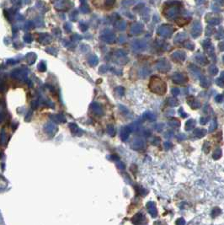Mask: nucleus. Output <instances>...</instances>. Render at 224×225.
<instances>
[{
  "label": "nucleus",
  "mask_w": 224,
  "mask_h": 225,
  "mask_svg": "<svg viewBox=\"0 0 224 225\" xmlns=\"http://www.w3.org/2000/svg\"><path fill=\"white\" fill-rule=\"evenodd\" d=\"M146 221H147L146 217L144 216L143 213H137V214L132 217V223L135 225H141V224H143Z\"/></svg>",
  "instance_id": "obj_1"
},
{
  "label": "nucleus",
  "mask_w": 224,
  "mask_h": 225,
  "mask_svg": "<svg viewBox=\"0 0 224 225\" xmlns=\"http://www.w3.org/2000/svg\"><path fill=\"white\" fill-rule=\"evenodd\" d=\"M147 208L148 210V213L153 217H156L157 216V210L156 208L155 203L153 201H148L147 204Z\"/></svg>",
  "instance_id": "obj_2"
},
{
  "label": "nucleus",
  "mask_w": 224,
  "mask_h": 225,
  "mask_svg": "<svg viewBox=\"0 0 224 225\" xmlns=\"http://www.w3.org/2000/svg\"><path fill=\"white\" fill-rule=\"evenodd\" d=\"M145 146V142L143 139L141 138H137L132 142L131 143V148L136 150H139V149H143Z\"/></svg>",
  "instance_id": "obj_3"
},
{
  "label": "nucleus",
  "mask_w": 224,
  "mask_h": 225,
  "mask_svg": "<svg viewBox=\"0 0 224 225\" xmlns=\"http://www.w3.org/2000/svg\"><path fill=\"white\" fill-rule=\"evenodd\" d=\"M206 132L204 129H196L194 132V134L196 135L197 137H199V138H201L202 137H204L205 135H206Z\"/></svg>",
  "instance_id": "obj_4"
},
{
  "label": "nucleus",
  "mask_w": 224,
  "mask_h": 225,
  "mask_svg": "<svg viewBox=\"0 0 224 225\" xmlns=\"http://www.w3.org/2000/svg\"><path fill=\"white\" fill-rule=\"evenodd\" d=\"M129 137V132L126 129H122L121 132V138L122 141H126L127 138Z\"/></svg>",
  "instance_id": "obj_5"
},
{
  "label": "nucleus",
  "mask_w": 224,
  "mask_h": 225,
  "mask_svg": "<svg viewBox=\"0 0 224 225\" xmlns=\"http://www.w3.org/2000/svg\"><path fill=\"white\" fill-rule=\"evenodd\" d=\"M221 213H222V211H221V209L219 208V207H214V208L212 209V213H211V215H212V217L215 218V217H216L217 216L220 215Z\"/></svg>",
  "instance_id": "obj_6"
},
{
  "label": "nucleus",
  "mask_w": 224,
  "mask_h": 225,
  "mask_svg": "<svg viewBox=\"0 0 224 225\" xmlns=\"http://www.w3.org/2000/svg\"><path fill=\"white\" fill-rule=\"evenodd\" d=\"M222 150H221L220 149H217L214 151V153L212 154V158L214 159H219L221 157H222Z\"/></svg>",
  "instance_id": "obj_7"
},
{
  "label": "nucleus",
  "mask_w": 224,
  "mask_h": 225,
  "mask_svg": "<svg viewBox=\"0 0 224 225\" xmlns=\"http://www.w3.org/2000/svg\"><path fill=\"white\" fill-rule=\"evenodd\" d=\"M56 131H57V127L52 125H48L46 127V132L48 133H54Z\"/></svg>",
  "instance_id": "obj_8"
},
{
  "label": "nucleus",
  "mask_w": 224,
  "mask_h": 225,
  "mask_svg": "<svg viewBox=\"0 0 224 225\" xmlns=\"http://www.w3.org/2000/svg\"><path fill=\"white\" fill-rule=\"evenodd\" d=\"M137 193L140 194L141 196H145V195H147V191H146L144 188H142V187H141V186L137 187Z\"/></svg>",
  "instance_id": "obj_9"
},
{
  "label": "nucleus",
  "mask_w": 224,
  "mask_h": 225,
  "mask_svg": "<svg viewBox=\"0 0 224 225\" xmlns=\"http://www.w3.org/2000/svg\"><path fill=\"white\" fill-rule=\"evenodd\" d=\"M210 149H211V145L209 144V143H208V142L204 143V144H203V151H204L205 153H208L209 151H210Z\"/></svg>",
  "instance_id": "obj_10"
},
{
  "label": "nucleus",
  "mask_w": 224,
  "mask_h": 225,
  "mask_svg": "<svg viewBox=\"0 0 224 225\" xmlns=\"http://www.w3.org/2000/svg\"><path fill=\"white\" fill-rule=\"evenodd\" d=\"M194 126H195V124H194V121H188L187 122V124H186V126H185V129L186 130H191L193 127H194Z\"/></svg>",
  "instance_id": "obj_11"
},
{
  "label": "nucleus",
  "mask_w": 224,
  "mask_h": 225,
  "mask_svg": "<svg viewBox=\"0 0 224 225\" xmlns=\"http://www.w3.org/2000/svg\"><path fill=\"white\" fill-rule=\"evenodd\" d=\"M175 223L176 225H185V220L183 217H180L176 220Z\"/></svg>",
  "instance_id": "obj_12"
},
{
  "label": "nucleus",
  "mask_w": 224,
  "mask_h": 225,
  "mask_svg": "<svg viewBox=\"0 0 224 225\" xmlns=\"http://www.w3.org/2000/svg\"><path fill=\"white\" fill-rule=\"evenodd\" d=\"M116 166L118 167V169H121V170H124L126 168L125 165H124V163H122V162H118V163L116 164Z\"/></svg>",
  "instance_id": "obj_13"
},
{
  "label": "nucleus",
  "mask_w": 224,
  "mask_h": 225,
  "mask_svg": "<svg viewBox=\"0 0 224 225\" xmlns=\"http://www.w3.org/2000/svg\"><path fill=\"white\" fill-rule=\"evenodd\" d=\"M164 147L166 150H169V149H170L172 148V143H169V142H165L164 143Z\"/></svg>",
  "instance_id": "obj_14"
},
{
  "label": "nucleus",
  "mask_w": 224,
  "mask_h": 225,
  "mask_svg": "<svg viewBox=\"0 0 224 225\" xmlns=\"http://www.w3.org/2000/svg\"><path fill=\"white\" fill-rule=\"evenodd\" d=\"M108 133H109V134L110 135L111 137H113L114 135H115V131H114L113 127L110 126V127H108Z\"/></svg>",
  "instance_id": "obj_15"
},
{
  "label": "nucleus",
  "mask_w": 224,
  "mask_h": 225,
  "mask_svg": "<svg viewBox=\"0 0 224 225\" xmlns=\"http://www.w3.org/2000/svg\"><path fill=\"white\" fill-rule=\"evenodd\" d=\"M160 142H161L160 138H158V137H155V138H154V140L153 141V143L154 145H158L160 143Z\"/></svg>",
  "instance_id": "obj_16"
},
{
  "label": "nucleus",
  "mask_w": 224,
  "mask_h": 225,
  "mask_svg": "<svg viewBox=\"0 0 224 225\" xmlns=\"http://www.w3.org/2000/svg\"><path fill=\"white\" fill-rule=\"evenodd\" d=\"M177 138H178V140H184L185 138V136L184 134H180V135H179L177 137Z\"/></svg>",
  "instance_id": "obj_17"
},
{
  "label": "nucleus",
  "mask_w": 224,
  "mask_h": 225,
  "mask_svg": "<svg viewBox=\"0 0 224 225\" xmlns=\"http://www.w3.org/2000/svg\"><path fill=\"white\" fill-rule=\"evenodd\" d=\"M216 123H213V124L210 127V131L212 132V131H213V130H215L216 129Z\"/></svg>",
  "instance_id": "obj_18"
},
{
  "label": "nucleus",
  "mask_w": 224,
  "mask_h": 225,
  "mask_svg": "<svg viewBox=\"0 0 224 225\" xmlns=\"http://www.w3.org/2000/svg\"><path fill=\"white\" fill-rule=\"evenodd\" d=\"M173 136V133H168L167 134H165V137H170Z\"/></svg>",
  "instance_id": "obj_19"
},
{
  "label": "nucleus",
  "mask_w": 224,
  "mask_h": 225,
  "mask_svg": "<svg viewBox=\"0 0 224 225\" xmlns=\"http://www.w3.org/2000/svg\"><path fill=\"white\" fill-rule=\"evenodd\" d=\"M206 121H207V120H206V119H202V120H201V123H202V124H205V123H206Z\"/></svg>",
  "instance_id": "obj_20"
}]
</instances>
